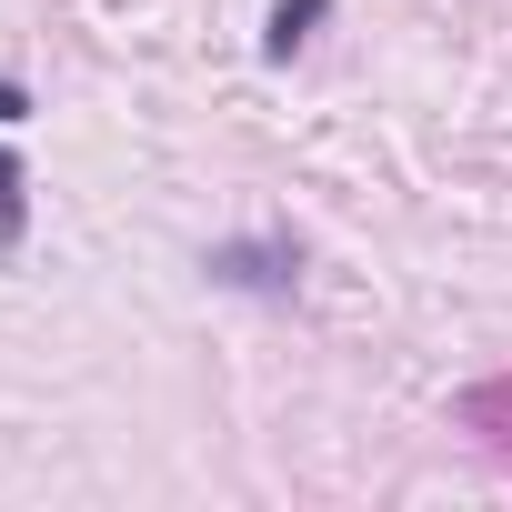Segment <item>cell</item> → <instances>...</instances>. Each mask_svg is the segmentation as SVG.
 Here are the masks:
<instances>
[{
	"label": "cell",
	"instance_id": "6da1fadb",
	"mask_svg": "<svg viewBox=\"0 0 512 512\" xmlns=\"http://www.w3.org/2000/svg\"><path fill=\"white\" fill-rule=\"evenodd\" d=\"M282 262H292V251H221V272H231V282H251V292H282V282H292Z\"/></svg>",
	"mask_w": 512,
	"mask_h": 512
},
{
	"label": "cell",
	"instance_id": "7a4b0ae2",
	"mask_svg": "<svg viewBox=\"0 0 512 512\" xmlns=\"http://www.w3.org/2000/svg\"><path fill=\"white\" fill-rule=\"evenodd\" d=\"M21 221H31V201H21V161L0 151V241H21Z\"/></svg>",
	"mask_w": 512,
	"mask_h": 512
},
{
	"label": "cell",
	"instance_id": "3957f363",
	"mask_svg": "<svg viewBox=\"0 0 512 512\" xmlns=\"http://www.w3.org/2000/svg\"><path fill=\"white\" fill-rule=\"evenodd\" d=\"M312 21H322V0H282V11H272V51H292Z\"/></svg>",
	"mask_w": 512,
	"mask_h": 512
},
{
	"label": "cell",
	"instance_id": "277c9868",
	"mask_svg": "<svg viewBox=\"0 0 512 512\" xmlns=\"http://www.w3.org/2000/svg\"><path fill=\"white\" fill-rule=\"evenodd\" d=\"M0 121H31V101H21V91H11V81H0Z\"/></svg>",
	"mask_w": 512,
	"mask_h": 512
}]
</instances>
